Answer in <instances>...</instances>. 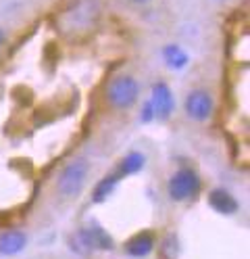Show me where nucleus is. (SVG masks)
Segmentation results:
<instances>
[{"instance_id":"obj_1","label":"nucleus","mask_w":250,"mask_h":259,"mask_svg":"<svg viewBox=\"0 0 250 259\" xmlns=\"http://www.w3.org/2000/svg\"><path fill=\"white\" fill-rule=\"evenodd\" d=\"M88 171H90V161L86 157L71 159L57 178V190L61 197L71 199L75 194H79V190L83 188V182L88 178Z\"/></svg>"},{"instance_id":"obj_2","label":"nucleus","mask_w":250,"mask_h":259,"mask_svg":"<svg viewBox=\"0 0 250 259\" xmlns=\"http://www.w3.org/2000/svg\"><path fill=\"white\" fill-rule=\"evenodd\" d=\"M138 96H140L138 79L127 73L113 77L107 86V101L115 109H131L138 103Z\"/></svg>"},{"instance_id":"obj_3","label":"nucleus","mask_w":250,"mask_h":259,"mask_svg":"<svg viewBox=\"0 0 250 259\" xmlns=\"http://www.w3.org/2000/svg\"><path fill=\"white\" fill-rule=\"evenodd\" d=\"M167 188H169V199L171 201H175V203L188 201V199H194L200 192V178L194 169L181 167L169 178V186Z\"/></svg>"},{"instance_id":"obj_4","label":"nucleus","mask_w":250,"mask_h":259,"mask_svg":"<svg viewBox=\"0 0 250 259\" xmlns=\"http://www.w3.org/2000/svg\"><path fill=\"white\" fill-rule=\"evenodd\" d=\"M213 109H215V103H213V96L205 90H192L188 92L186 96V113L188 117L203 123V121H209L211 115H213Z\"/></svg>"},{"instance_id":"obj_5","label":"nucleus","mask_w":250,"mask_h":259,"mask_svg":"<svg viewBox=\"0 0 250 259\" xmlns=\"http://www.w3.org/2000/svg\"><path fill=\"white\" fill-rule=\"evenodd\" d=\"M75 242H77L79 253H88L94 249H103V251L113 249V238L100 226H90V228L79 230L75 236Z\"/></svg>"},{"instance_id":"obj_6","label":"nucleus","mask_w":250,"mask_h":259,"mask_svg":"<svg viewBox=\"0 0 250 259\" xmlns=\"http://www.w3.org/2000/svg\"><path fill=\"white\" fill-rule=\"evenodd\" d=\"M150 103H153V109H155V119H161V121H167L171 117V113L175 111L173 92L165 82H159L153 86V99H150Z\"/></svg>"},{"instance_id":"obj_7","label":"nucleus","mask_w":250,"mask_h":259,"mask_svg":"<svg viewBox=\"0 0 250 259\" xmlns=\"http://www.w3.org/2000/svg\"><path fill=\"white\" fill-rule=\"evenodd\" d=\"M209 205L221 215H231V213L238 211V201L221 186H217L209 192Z\"/></svg>"},{"instance_id":"obj_8","label":"nucleus","mask_w":250,"mask_h":259,"mask_svg":"<svg viewBox=\"0 0 250 259\" xmlns=\"http://www.w3.org/2000/svg\"><path fill=\"white\" fill-rule=\"evenodd\" d=\"M153 249H155V236L148 230L138 232L125 242V251L129 257H146L148 253H153Z\"/></svg>"},{"instance_id":"obj_9","label":"nucleus","mask_w":250,"mask_h":259,"mask_svg":"<svg viewBox=\"0 0 250 259\" xmlns=\"http://www.w3.org/2000/svg\"><path fill=\"white\" fill-rule=\"evenodd\" d=\"M27 245V236L21 230H7L0 234V255H17Z\"/></svg>"},{"instance_id":"obj_10","label":"nucleus","mask_w":250,"mask_h":259,"mask_svg":"<svg viewBox=\"0 0 250 259\" xmlns=\"http://www.w3.org/2000/svg\"><path fill=\"white\" fill-rule=\"evenodd\" d=\"M163 61H165V65H167L169 69L179 71V69H183V67L188 65L190 57H188V53L183 51L181 46H177V44H167V46L163 48Z\"/></svg>"},{"instance_id":"obj_11","label":"nucleus","mask_w":250,"mask_h":259,"mask_svg":"<svg viewBox=\"0 0 250 259\" xmlns=\"http://www.w3.org/2000/svg\"><path fill=\"white\" fill-rule=\"evenodd\" d=\"M119 180H121V174H119V171H113V174L105 176L103 180H100V182L94 186V190H92V201H94V203H105V201L111 197V194H113V190L117 188Z\"/></svg>"},{"instance_id":"obj_12","label":"nucleus","mask_w":250,"mask_h":259,"mask_svg":"<svg viewBox=\"0 0 250 259\" xmlns=\"http://www.w3.org/2000/svg\"><path fill=\"white\" fill-rule=\"evenodd\" d=\"M144 165H146V157L142 153H138V151H131V153H127L121 159V163H119V167H117V171L121 174V178L123 176H133V174L142 171Z\"/></svg>"},{"instance_id":"obj_13","label":"nucleus","mask_w":250,"mask_h":259,"mask_svg":"<svg viewBox=\"0 0 250 259\" xmlns=\"http://www.w3.org/2000/svg\"><path fill=\"white\" fill-rule=\"evenodd\" d=\"M140 119L144 121V123H150L155 119V109H153V103L150 101H146L144 105H142V111H140Z\"/></svg>"},{"instance_id":"obj_14","label":"nucleus","mask_w":250,"mask_h":259,"mask_svg":"<svg viewBox=\"0 0 250 259\" xmlns=\"http://www.w3.org/2000/svg\"><path fill=\"white\" fill-rule=\"evenodd\" d=\"M3 42H5V31L0 29V46H3Z\"/></svg>"},{"instance_id":"obj_15","label":"nucleus","mask_w":250,"mask_h":259,"mask_svg":"<svg viewBox=\"0 0 250 259\" xmlns=\"http://www.w3.org/2000/svg\"><path fill=\"white\" fill-rule=\"evenodd\" d=\"M131 3H136V5H144V3H148V0H131Z\"/></svg>"}]
</instances>
